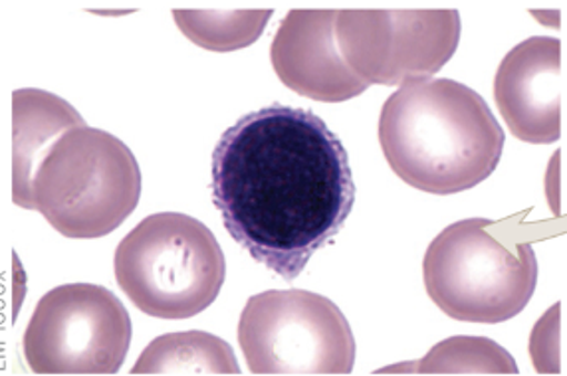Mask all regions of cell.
<instances>
[{"instance_id":"obj_1","label":"cell","mask_w":567,"mask_h":376,"mask_svg":"<svg viewBox=\"0 0 567 376\" xmlns=\"http://www.w3.org/2000/svg\"><path fill=\"white\" fill-rule=\"evenodd\" d=\"M213 205L255 262L293 282L355 205L350 155L322 117L272 104L240 117L213 150Z\"/></svg>"},{"instance_id":"obj_2","label":"cell","mask_w":567,"mask_h":376,"mask_svg":"<svg viewBox=\"0 0 567 376\" xmlns=\"http://www.w3.org/2000/svg\"><path fill=\"white\" fill-rule=\"evenodd\" d=\"M379 143L403 182L429 195H456L498 169L504 129L468 85L416 80L383 104Z\"/></svg>"},{"instance_id":"obj_3","label":"cell","mask_w":567,"mask_h":376,"mask_svg":"<svg viewBox=\"0 0 567 376\" xmlns=\"http://www.w3.org/2000/svg\"><path fill=\"white\" fill-rule=\"evenodd\" d=\"M423 282L451 320L502 323L526 310L538 285V258L512 220L466 218L426 248Z\"/></svg>"},{"instance_id":"obj_4","label":"cell","mask_w":567,"mask_h":376,"mask_svg":"<svg viewBox=\"0 0 567 376\" xmlns=\"http://www.w3.org/2000/svg\"><path fill=\"white\" fill-rule=\"evenodd\" d=\"M142 169L112 133L80 125L48 149L20 208L37 210L72 240L117 230L142 197Z\"/></svg>"},{"instance_id":"obj_5","label":"cell","mask_w":567,"mask_h":376,"mask_svg":"<svg viewBox=\"0 0 567 376\" xmlns=\"http://www.w3.org/2000/svg\"><path fill=\"white\" fill-rule=\"evenodd\" d=\"M115 280L137 310L159 320H189L210 307L227 278L215 234L197 218L159 212L123 238Z\"/></svg>"},{"instance_id":"obj_6","label":"cell","mask_w":567,"mask_h":376,"mask_svg":"<svg viewBox=\"0 0 567 376\" xmlns=\"http://www.w3.org/2000/svg\"><path fill=\"white\" fill-rule=\"evenodd\" d=\"M238 343L252 375L353 373L355 337L333 301L306 290H270L246 301Z\"/></svg>"},{"instance_id":"obj_7","label":"cell","mask_w":567,"mask_h":376,"mask_svg":"<svg viewBox=\"0 0 567 376\" xmlns=\"http://www.w3.org/2000/svg\"><path fill=\"white\" fill-rule=\"evenodd\" d=\"M132 345V317L114 293L68 283L42 295L22 337L34 375H115Z\"/></svg>"},{"instance_id":"obj_8","label":"cell","mask_w":567,"mask_h":376,"mask_svg":"<svg viewBox=\"0 0 567 376\" xmlns=\"http://www.w3.org/2000/svg\"><path fill=\"white\" fill-rule=\"evenodd\" d=\"M458 10H340L336 38L368 85H403L441 72L461 42Z\"/></svg>"},{"instance_id":"obj_9","label":"cell","mask_w":567,"mask_h":376,"mask_svg":"<svg viewBox=\"0 0 567 376\" xmlns=\"http://www.w3.org/2000/svg\"><path fill=\"white\" fill-rule=\"evenodd\" d=\"M338 12L290 10L270 48L280 82L296 94L323 104H341L369 90L341 56L336 38Z\"/></svg>"},{"instance_id":"obj_10","label":"cell","mask_w":567,"mask_h":376,"mask_svg":"<svg viewBox=\"0 0 567 376\" xmlns=\"http://www.w3.org/2000/svg\"><path fill=\"white\" fill-rule=\"evenodd\" d=\"M494 100L512 135L529 145L561 137V40L534 36L512 48L494 77Z\"/></svg>"},{"instance_id":"obj_11","label":"cell","mask_w":567,"mask_h":376,"mask_svg":"<svg viewBox=\"0 0 567 376\" xmlns=\"http://www.w3.org/2000/svg\"><path fill=\"white\" fill-rule=\"evenodd\" d=\"M14 119V177L12 198L22 205L30 182L48 149L68 129L85 125L82 115L62 97L42 90H17L12 94Z\"/></svg>"},{"instance_id":"obj_12","label":"cell","mask_w":567,"mask_h":376,"mask_svg":"<svg viewBox=\"0 0 567 376\" xmlns=\"http://www.w3.org/2000/svg\"><path fill=\"white\" fill-rule=\"evenodd\" d=\"M132 375H240V367L227 341L205 331H185L153 338Z\"/></svg>"},{"instance_id":"obj_13","label":"cell","mask_w":567,"mask_h":376,"mask_svg":"<svg viewBox=\"0 0 567 376\" xmlns=\"http://www.w3.org/2000/svg\"><path fill=\"white\" fill-rule=\"evenodd\" d=\"M389 370L413 375H518V365L496 341L451 337L431 348L425 358L383 373Z\"/></svg>"},{"instance_id":"obj_14","label":"cell","mask_w":567,"mask_h":376,"mask_svg":"<svg viewBox=\"0 0 567 376\" xmlns=\"http://www.w3.org/2000/svg\"><path fill=\"white\" fill-rule=\"evenodd\" d=\"M275 10H173L183 36L208 52H237L262 36Z\"/></svg>"},{"instance_id":"obj_15","label":"cell","mask_w":567,"mask_h":376,"mask_svg":"<svg viewBox=\"0 0 567 376\" xmlns=\"http://www.w3.org/2000/svg\"><path fill=\"white\" fill-rule=\"evenodd\" d=\"M561 305H556L539 321L532 335V358L539 373H559V321L554 327V321L559 317Z\"/></svg>"}]
</instances>
